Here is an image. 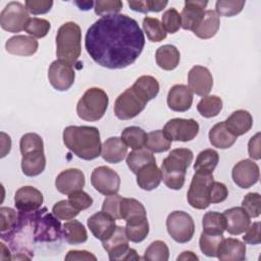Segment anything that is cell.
<instances>
[{
    "label": "cell",
    "instance_id": "cell-35",
    "mask_svg": "<svg viewBox=\"0 0 261 261\" xmlns=\"http://www.w3.org/2000/svg\"><path fill=\"white\" fill-rule=\"evenodd\" d=\"M144 99L149 102L154 99L159 93V83L158 81L151 75H142L136 80L132 86Z\"/></svg>",
    "mask_w": 261,
    "mask_h": 261
},
{
    "label": "cell",
    "instance_id": "cell-39",
    "mask_svg": "<svg viewBox=\"0 0 261 261\" xmlns=\"http://www.w3.org/2000/svg\"><path fill=\"white\" fill-rule=\"evenodd\" d=\"M121 139L127 148L129 147L133 150H137L145 146L147 134L139 126H127L122 130Z\"/></svg>",
    "mask_w": 261,
    "mask_h": 261
},
{
    "label": "cell",
    "instance_id": "cell-45",
    "mask_svg": "<svg viewBox=\"0 0 261 261\" xmlns=\"http://www.w3.org/2000/svg\"><path fill=\"white\" fill-rule=\"evenodd\" d=\"M245 6V1L219 0L215 3V12L222 16H233L239 14Z\"/></svg>",
    "mask_w": 261,
    "mask_h": 261
},
{
    "label": "cell",
    "instance_id": "cell-4",
    "mask_svg": "<svg viewBox=\"0 0 261 261\" xmlns=\"http://www.w3.org/2000/svg\"><path fill=\"white\" fill-rule=\"evenodd\" d=\"M19 149L22 155L21 170L27 176H37L46 167L44 143L42 138L35 133L23 135L19 142Z\"/></svg>",
    "mask_w": 261,
    "mask_h": 261
},
{
    "label": "cell",
    "instance_id": "cell-36",
    "mask_svg": "<svg viewBox=\"0 0 261 261\" xmlns=\"http://www.w3.org/2000/svg\"><path fill=\"white\" fill-rule=\"evenodd\" d=\"M203 231L209 234H223L226 222L225 217L223 213L215 212V211H209L204 214L203 220Z\"/></svg>",
    "mask_w": 261,
    "mask_h": 261
},
{
    "label": "cell",
    "instance_id": "cell-53",
    "mask_svg": "<svg viewBox=\"0 0 261 261\" xmlns=\"http://www.w3.org/2000/svg\"><path fill=\"white\" fill-rule=\"evenodd\" d=\"M122 197L114 194L110 195L103 201L102 211L112 216L114 219H120V203Z\"/></svg>",
    "mask_w": 261,
    "mask_h": 261
},
{
    "label": "cell",
    "instance_id": "cell-57",
    "mask_svg": "<svg viewBox=\"0 0 261 261\" xmlns=\"http://www.w3.org/2000/svg\"><path fill=\"white\" fill-rule=\"evenodd\" d=\"M243 240L245 243L250 245H259L261 243V234H260V222L256 221L253 224H250L247 228Z\"/></svg>",
    "mask_w": 261,
    "mask_h": 261
},
{
    "label": "cell",
    "instance_id": "cell-14",
    "mask_svg": "<svg viewBox=\"0 0 261 261\" xmlns=\"http://www.w3.org/2000/svg\"><path fill=\"white\" fill-rule=\"evenodd\" d=\"M91 184L100 194L110 196L117 194L120 188V177L108 166H98L91 174Z\"/></svg>",
    "mask_w": 261,
    "mask_h": 261
},
{
    "label": "cell",
    "instance_id": "cell-9",
    "mask_svg": "<svg viewBox=\"0 0 261 261\" xmlns=\"http://www.w3.org/2000/svg\"><path fill=\"white\" fill-rule=\"evenodd\" d=\"M63 237L61 223L54 214L46 208L38 209L35 216V240L36 242H56Z\"/></svg>",
    "mask_w": 261,
    "mask_h": 261
},
{
    "label": "cell",
    "instance_id": "cell-3",
    "mask_svg": "<svg viewBox=\"0 0 261 261\" xmlns=\"http://www.w3.org/2000/svg\"><path fill=\"white\" fill-rule=\"evenodd\" d=\"M193 152L188 148L171 150L161 164L162 180L171 190H180L185 185L187 169L193 161Z\"/></svg>",
    "mask_w": 261,
    "mask_h": 261
},
{
    "label": "cell",
    "instance_id": "cell-60",
    "mask_svg": "<svg viewBox=\"0 0 261 261\" xmlns=\"http://www.w3.org/2000/svg\"><path fill=\"white\" fill-rule=\"evenodd\" d=\"M1 138H2V153L1 157H4L7 153H9L11 149V140L10 137L7 136L5 133H1Z\"/></svg>",
    "mask_w": 261,
    "mask_h": 261
},
{
    "label": "cell",
    "instance_id": "cell-41",
    "mask_svg": "<svg viewBox=\"0 0 261 261\" xmlns=\"http://www.w3.org/2000/svg\"><path fill=\"white\" fill-rule=\"evenodd\" d=\"M143 30L151 42H161L167 36L162 23L156 17L146 16L143 19Z\"/></svg>",
    "mask_w": 261,
    "mask_h": 261
},
{
    "label": "cell",
    "instance_id": "cell-51",
    "mask_svg": "<svg viewBox=\"0 0 261 261\" xmlns=\"http://www.w3.org/2000/svg\"><path fill=\"white\" fill-rule=\"evenodd\" d=\"M52 213L59 220H70L73 219L80 211L76 210L68 200H61L53 206Z\"/></svg>",
    "mask_w": 261,
    "mask_h": 261
},
{
    "label": "cell",
    "instance_id": "cell-61",
    "mask_svg": "<svg viewBox=\"0 0 261 261\" xmlns=\"http://www.w3.org/2000/svg\"><path fill=\"white\" fill-rule=\"evenodd\" d=\"M178 261L179 260H198V256L195 255L193 252L191 251H185L182 252L177 258H176Z\"/></svg>",
    "mask_w": 261,
    "mask_h": 261
},
{
    "label": "cell",
    "instance_id": "cell-26",
    "mask_svg": "<svg viewBox=\"0 0 261 261\" xmlns=\"http://www.w3.org/2000/svg\"><path fill=\"white\" fill-rule=\"evenodd\" d=\"M120 219L126 224H137L147 220V212L144 205L134 198H122L120 203Z\"/></svg>",
    "mask_w": 261,
    "mask_h": 261
},
{
    "label": "cell",
    "instance_id": "cell-49",
    "mask_svg": "<svg viewBox=\"0 0 261 261\" xmlns=\"http://www.w3.org/2000/svg\"><path fill=\"white\" fill-rule=\"evenodd\" d=\"M242 208L247 212V214L252 217L256 218L261 213V197L258 193H248L243 201H242Z\"/></svg>",
    "mask_w": 261,
    "mask_h": 261
},
{
    "label": "cell",
    "instance_id": "cell-44",
    "mask_svg": "<svg viewBox=\"0 0 261 261\" xmlns=\"http://www.w3.org/2000/svg\"><path fill=\"white\" fill-rule=\"evenodd\" d=\"M51 29V23L44 18L31 17L25 23L24 31L33 38H44Z\"/></svg>",
    "mask_w": 261,
    "mask_h": 261
},
{
    "label": "cell",
    "instance_id": "cell-33",
    "mask_svg": "<svg viewBox=\"0 0 261 261\" xmlns=\"http://www.w3.org/2000/svg\"><path fill=\"white\" fill-rule=\"evenodd\" d=\"M63 239L70 245H79L87 242L88 233L84 224L77 220H69L62 226Z\"/></svg>",
    "mask_w": 261,
    "mask_h": 261
},
{
    "label": "cell",
    "instance_id": "cell-62",
    "mask_svg": "<svg viewBox=\"0 0 261 261\" xmlns=\"http://www.w3.org/2000/svg\"><path fill=\"white\" fill-rule=\"evenodd\" d=\"M74 4L77 5L79 8L82 10H89L95 5V2H93V1H82V2L75 1Z\"/></svg>",
    "mask_w": 261,
    "mask_h": 261
},
{
    "label": "cell",
    "instance_id": "cell-2",
    "mask_svg": "<svg viewBox=\"0 0 261 261\" xmlns=\"http://www.w3.org/2000/svg\"><path fill=\"white\" fill-rule=\"evenodd\" d=\"M62 137L65 147L81 159L93 160L101 155L100 133L95 126L69 125Z\"/></svg>",
    "mask_w": 261,
    "mask_h": 261
},
{
    "label": "cell",
    "instance_id": "cell-5",
    "mask_svg": "<svg viewBox=\"0 0 261 261\" xmlns=\"http://www.w3.org/2000/svg\"><path fill=\"white\" fill-rule=\"evenodd\" d=\"M82 52V31L77 23L67 21L57 31L56 56L74 64Z\"/></svg>",
    "mask_w": 261,
    "mask_h": 261
},
{
    "label": "cell",
    "instance_id": "cell-28",
    "mask_svg": "<svg viewBox=\"0 0 261 261\" xmlns=\"http://www.w3.org/2000/svg\"><path fill=\"white\" fill-rule=\"evenodd\" d=\"M225 126L236 137L243 136L248 133L253 125V117L247 110L233 111L224 121Z\"/></svg>",
    "mask_w": 261,
    "mask_h": 261
},
{
    "label": "cell",
    "instance_id": "cell-34",
    "mask_svg": "<svg viewBox=\"0 0 261 261\" xmlns=\"http://www.w3.org/2000/svg\"><path fill=\"white\" fill-rule=\"evenodd\" d=\"M153 162H156L153 153L144 147L141 149L133 150L126 156V164L130 171H133L135 174H137L141 168Z\"/></svg>",
    "mask_w": 261,
    "mask_h": 261
},
{
    "label": "cell",
    "instance_id": "cell-16",
    "mask_svg": "<svg viewBox=\"0 0 261 261\" xmlns=\"http://www.w3.org/2000/svg\"><path fill=\"white\" fill-rule=\"evenodd\" d=\"M231 176L233 182L242 189H248L259 180L260 170L257 163L250 159L239 161L232 168Z\"/></svg>",
    "mask_w": 261,
    "mask_h": 261
},
{
    "label": "cell",
    "instance_id": "cell-29",
    "mask_svg": "<svg viewBox=\"0 0 261 261\" xmlns=\"http://www.w3.org/2000/svg\"><path fill=\"white\" fill-rule=\"evenodd\" d=\"M161 180V170L156 162L144 166L137 173V184L144 191H152L158 188Z\"/></svg>",
    "mask_w": 261,
    "mask_h": 261
},
{
    "label": "cell",
    "instance_id": "cell-55",
    "mask_svg": "<svg viewBox=\"0 0 261 261\" xmlns=\"http://www.w3.org/2000/svg\"><path fill=\"white\" fill-rule=\"evenodd\" d=\"M24 6L27 10L34 14H45L49 12L53 6V1H46V0H27L24 2Z\"/></svg>",
    "mask_w": 261,
    "mask_h": 261
},
{
    "label": "cell",
    "instance_id": "cell-22",
    "mask_svg": "<svg viewBox=\"0 0 261 261\" xmlns=\"http://www.w3.org/2000/svg\"><path fill=\"white\" fill-rule=\"evenodd\" d=\"M193 103V93L186 85H174L167 95L168 107L176 112L189 110Z\"/></svg>",
    "mask_w": 261,
    "mask_h": 261
},
{
    "label": "cell",
    "instance_id": "cell-46",
    "mask_svg": "<svg viewBox=\"0 0 261 261\" xmlns=\"http://www.w3.org/2000/svg\"><path fill=\"white\" fill-rule=\"evenodd\" d=\"M128 6L132 10L147 13V12H159L163 10L168 4L167 1H155V0H146V1H127Z\"/></svg>",
    "mask_w": 261,
    "mask_h": 261
},
{
    "label": "cell",
    "instance_id": "cell-23",
    "mask_svg": "<svg viewBox=\"0 0 261 261\" xmlns=\"http://www.w3.org/2000/svg\"><path fill=\"white\" fill-rule=\"evenodd\" d=\"M223 215L226 222L225 230L232 236L245 232L251 224V217L242 207L229 208L223 212Z\"/></svg>",
    "mask_w": 261,
    "mask_h": 261
},
{
    "label": "cell",
    "instance_id": "cell-15",
    "mask_svg": "<svg viewBox=\"0 0 261 261\" xmlns=\"http://www.w3.org/2000/svg\"><path fill=\"white\" fill-rule=\"evenodd\" d=\"M48 79L55 90L60 92L68 90L75 79L72 64L61 59L53 61L48 69Z\"/></svg>",
    "mask_w": 261,
    "mask_h": 261
},
{
    "label": "cell",
    "instance_id": "cell-54",
    "mask_svg": "<svg viewBox=\"0 0 261 261\" xmlns=\"http://www.w3.org/2000/svg\"><path fill=\"white\" fill-rule=\"evenodd\" d=\"M69 203L79 211L86 210L93 204V199L89 194L84 192L83 190L75 191L68 195Z\"/></svg>",
    "mask_w": 261,
    "mask_h": 261
},
{
    "label": "cell",
    "instance_id": "cell-6",
    "mask_svg": "<svg viewBox=\"0 0 261 261\" xmlns=\"http://www.w3.org/2000/svg\"><path fill=\"white\" fill-rule=\"evenodd\" d=\"M109 99L106 92L100 88L88 89L76 104L77 116L86 121L101 119L108 107Z\"/></svg>",
    "mask_w": 261,
    "mask_h": 261
},
{
    "label": "cell",
    "instance_id": "cell-40",
    "mask_svg": "<svg viewBox=\"0 0 261 261\" xmlns=\"http://www.w3.org/2000/svg\"><path fill=\"white\" fill-rule=\"evenodd\" d=\"M219 161V155L218 153L213 149H205L201 151L197 158L196 162L194 164L195 171L201 170V171H207L212 172L217 166V163Z\"/></svg>",
    "mask_w": 261,
    "mask_h": 261
},
{
    "label": "cell",
    "instance_id": "cell-30",
    "mask_svg": "<svg viewBox=\"0 0 261 261\" xmlns=\"http://www.w3.org/2000/svg\"><path fill=\"white\" fill-rule=\"evenodd\" d=\"M157 65L164 70H173L177 67L180 60L178 49L170 44L160 46L155 54Z\"/></svg>",
    "mask_w": 261,
    "mask_h": 261
},
{
    "label": "cell",
    "instance_id": "cell-20",
    "mask_svg": "<svg viewBox=\"0 0 261 261\" xmlns=\"http://www.w3.org/2000/svg\"><path fill=\"white\" fill-rule=\"evenodd\" d=\"M207 4V1L200 0L185 1V6L180 13L181 28L184 30L194 32V30L199 25L205 14V8Z\"/></svg>",
    "mask_w": 261,
    "mask_h": 261
},
{
    "label": "cell",
    "instance_id": "cell-38",
    "mask_svg": "<svg viewBox=\"0 0 261 261\" xmlns=\"http://www.w3.org/2000/svg\"><path fill=\"white\" fill-rule=\"evenodd\" d=\"M222 105L223 103L220 97L216 95H207L199 101L197 110L203 117L210 118L219 114L222 109Z\"/></svg>",
    "mask_w": 261,
    "mask_h": 261
},
{
    "label": "cell",
    "instance_id": "cell-56",
    "mask_svg": "<svg viewBox=\"0 0 261 261\" xmlns=\"http://www.w3.org/2000/svg\"><path fill=\"white\" fill-rule=\"evenodd\" d=\"M228 196V190L226 186L222 182L219 181H213L211 187H210V192H209V200L210 204H217L221 203L226 200Z\"/></svg>",
    "mask_w": 261,
    "mask_h": 261
},
{
    "label": "cell",
    "instance_id": "cell-37",
    "mask_svg": "<svg viewBox=\"0 0 261 261\" xmlns=\"http://www.w3.org/2000/svg\"><path fill=\"white\" fill-rule=\"evenodd\" d=\"M171 142L163 130L157 129L147 134L145 147L152 153H161L170 149Z\"/></svg>",
    "mask_w": 261,
    "mask_h": 261
},
{
    "label": "cell",
    "instance_id": "cell-19",
    "mask_svg": "<svg viewBox=\"0 0 261 261\" xmlns=\"http://www.w3.org/2000/svg\"><path fill=\"white\" fill-rule=\"evenodd\" d=\"M55 187L58 192L64 195H69L75 191L83 190L85 187V174L77 168L65 169L57 175Z\"/></svg>",
    "mask_w": 261,
    "mask_h": 261
},
{
    "label": "cell",
    "instance_id": "cell-27",
    "mask_svg": "<svg viewBox=\"0 0 261 261\" xmlns=\"http://www.w3.org/2000/svg\"><path fill=\"white\" fill-rule=\"evenodd\" d=\"M127 155V146L124 144L121 138L111 137L107 139L101 150L102 158L108 163H119Z\"/></svg>",
    "mask_w": 261,
    "mask_h": 261
},
{
    "label": "cell",
    "instance_id": "cell-8",
    "mask_svg": "<svg viewBox=\"0 0 261 261\" xmlns=\"http://www.w3.org/2000/svg\"><path fill=\"white\" fill-rule=\"evenodd\" d=\"M214 181L213 173L207 171H195L193 175L187 199L188 203L195 209L203 210L210 205L209 192L212 182Z\"/></svg>",
    "mask_w": 261,
    "mask_h": 261
},
{
    "label": "cell",
    "instance_id": "cell-10",
    "mask_svg": "<svg viewBox=\"0 0 261 261\" xmlns=\"http://www.w3.org/2000/svg\"><path fill=\"white\" fill-rule=\"evenodd\" d=\"M147 103V100L130 87L116 98L114 103V114L121 120L132 119L145 109Z\"/></svg>",
    "mask_w": 261,
    "mask_h": 261
},
{
    "label": "cell",
    "instance_id": "cell-7",
    "mask_svg": "<svg viewBox=\"0 0 261 261\" xmlns=\"http://www.w3.org/2000/svg\"><path fill=\"white\" fill-rule=\"evenodd\" d=\"M128 241L125 227L116 225L113 232L106 240L102 241V246L108 253L109 260H140L141 258L137 254V251L128 247Z\"/></svg>",
    "mask_w": 261,
    "mask_h": 261
},
{
    "label": "cell",
    "instance_id": "cell-21",
    "mask_svg": "<svg viewBox=\"0 0 261 261\" xmlns=\"http://www.w3.org/2000/svg\"><path fill=\"white\" fill-rule=\"evenodd\" d=\"M115 219L104 211L96 212L88 219V227L93 236L101 242L106 240L115 229Z\"/></svg>",
    "mask_w": 261,
    "mask_h": 261
},
{
    "label": "cell",
    "instance_id": "cell-59",
    "mask_svg": "<svg viewBox=\"0 0 261 261\" xmlns=\"http://www.w3.org/2000/svg\"><path fill=\"white\" fill-rule=\"evenodd\" d=\"M65 260H94L96 261L97 258L92 253L82 250H70L65 256Z\"/></svg>",
    "mask_w": 261,
    "mask_h": 261
},
{
    "label": "cell",
    "instance_id": "cell-50",
    "mask_svg": "<svg viewBox=\"0 0 261 261\" xmlns=\"http://www.w3.org/2000/svg\"><path fill=\"white\" fill-rule=\"evenodd\" d=\"M125 232L128 240L133 243H140L144 241L149 233L148 219L137 224H126Z\"/></svg>",
    "mask_w": 261,
    "mask_h": 261
},
{
    "label": "cell",
    "instance_id": "cell-42",
    "mask_svg": "<svg viewBox=\"0 0 261 261\" xmlns=\"http://www.w3.org/2000/svg\"><path fill=\"white\" fill-rule=\"evenodd\" d=\"M169 258V249L167 245L160 240L154 241L145 250L143 259L147 261H167Z\"/></svg>",
    "mask_w": 261,
    "mask_h": 261
},
{
    "label": "cell",
    "instance_id": "cell-52",
    "mask_svg": "<svg viewBox=\"0 0 261 261\" xmlns=\"http://www.w3.org/2000/svg\"><path fill=\"white\" fill-rule=\"evenodd\" d=\"M0 215H1L0 231H1V234H4L9 232L15 226L18 215L12 208H9V207H1Z\"/></svg>",
    "mask_w": 261,
    "mask_h": 261
},
{
    "label": "cell",
    "instance_id": "cell-48",
    "mask_svg": "<svg viewBox=\"0 0 261 261\" xmlns=\"http://www.w3.org/2000/svg\"><path fill=\"white\" fill-rule=\"evenodd\" d=\"M161 23L166 33L174 34L181 27L180 14L175 8H169L163 13Z\"/></svg>",
    "mask_w": 261,
    "mask_h": 261
},
{
    "label": "cell",
    "instance_id": "cell-17",
    "mask_svg": "<svg viewBox=\"0 0 261 261\" xmlns=\"http://www.w3.org/2000/svg\"><path fill=\"white\" fill-rule=\"evenodd\" d=\"M188 84L192 93L205 97L212 90L213 76L207 67L195 65L188 73Z\"/></svg>",
    "mask_w": 261,
    "mask_h": 261
},
{
    "label": "cell",
    "instance_id": "cell-11",
    "mask_svg": "<svg viewBox=\"0 0 261 261\" xmlns=\"http://www.w3.org/2000/svg\"><path fill=\"white\" fill-rule=\"evenodd\" d=\"M166 228L169 236L179 244L188 243L195 232V223L190 214L185 211H173L166 219Z\"/></svg>",
    "mask_w": 261,
    "mask_h": 261
},
{
    "label": "cell",
    "instance_id": "cell-18",
    "mask_svg": "<svg viewBox=\"0 0 261 261\" xmlns=\"http://www.w3.org/2000/svg\"><path fill=\"white\" fill-rule=\"evenodd\" d=\"M43 201L42 193L32 186L19 188L14 195V205L18 211L22 212H32L40 209Z\"/></svg>",
    "mask_w": 261,
    "mask_h": 261
},
{
    "label": "cell",
    "instance_id": "cell-58",
    "mask_svg": "<svg viewBox=\"0 0 261 261\" xmlns=\"http://www.w3.org/2000/svg\"><path fill=\"white\" fill-rule=\"evenodd\" d=\"M248 152L249 156L252 159L259 160L260 159V133H257L253 136L248 143Z\"/></svg>",
    "mask_w": 261,
    "mask_h": 261
},
{
    "label": "cell",
    "instance_id": "cell-25",
    "mask_svg": "<svg viewBox=\"0 0 261 261\" xmlns=\"http://www.w3.org/2000/svg\"><path fill=\"white\" fill-rule=\"evenodd\" d=\"M216 257L221 261H243L246 259V245L234 238L223 239Z\"/></svg>",
    "mask_w": 261,
    "mask_h": 261
},
{
    "label": "cell",
    "instance_id": "cell-24",
    "mask_svg": "<svg viewBox=\"0 0 261 261\" xmlns=\"http://www.w3.org/2000/svg\"><path fill=\"white\" fill-rule=\"evenodd\" d=\"M39 47L38 41L31 36L16 35L6 41V51L12 55L17 56H32Z\"/></svg>",
    "mask_w": 261,
    "mask_h": 261
},
{
    "label": "cell",
    "instance_id": "cell-1",
    "mask_svg": "<svg viewBox=\"0 0 261 261\" xmlns=\"http://www.w3.org/2000/svg\"><path fill=\"white\" fill-rule=\"evenodd\" d=\"M144 46V33L137 20L120 13L96 20L85 38L90 57L98 65L109 69H121L133 64Z\"/></svg>",
    "mask_w": 261,
    "mask_h": 261
},
{
    "label": "cell",
    "instance_id": "cell-32",
    "mask_svg": "<svg viewBox=\"0 0 261 261\" xmlns=\"http://www.w3.org/2000/svg\"><path fill=\"white\" fill-rule=\"evenodd\" d=\"M219 25V15L214 10H206L201 22L194 30V34L200 39H210L216 35Z\"/></svg>",
    "mask_w": 261,
    "mask_h": 261
},
{
    "label": "cell",
    "instance_id": "cell-31",
    "mask_svg": "<svg viewBox=\"0 0 261 261\" xmlns=\"http://www.w3.org/2000/svg\"><path fill=\"white\" fill-rule=\"evenodd\" d=\"M238 137L231 134L225 126L224 121L216 123L209 130V141L213 147L218 149L230 148L237 141Z\"/></svg>",
    "mask_w": 261,
    "mask_h": 261
},
{
    "label": "cell",
    "instance_id": "cell-47",
    "mask_svg": "<svg viewBox=\"0 0 261 261\" xmlns=\"http://www.w3.org/2000/svg\"><path fill=\"white\" fill-rule=\"evenodd\" d=\"M123 4L120 0H98L95 2V13L100 16L118 14Z\"/></svg>",
    "mask_w": 261,
    "mask_h": 261
},
{
    "label": "cell",
    "instance_id": "cell-13",
    "mask_svg": "<svg viewBox=\"0 0 261 261\" xmlns=\"http://www.w3.org/2000/svg\"><path fill=\"white\" fill-rule=\"evenodd\" d=\"M162 130L171 141L189 142L198 135L199 123L193 118H172L165 123Z\"/></svg>",
    "mask_w": 261,
    "mask_h": 261
},
{
    "label": "cell",
    "instance_id": "cell-43",
    "mask_svg": "<svg viewBox=\"0 0 261 261\" xmlns=\"http://www.w3.org/2000/svg\"><path fill=\"white\" fill-rule=\"evenodd\" d=\"M223 239V234H209L203 231L199 240L200 250L208 257H216L218 247Z\"/></svg>",
    "mask_w": 261,
    "mask_h": 261
},
{
    "label": "cell",
    "instance_id": "cell-12",
    "mask_svg": "<svg viewBox=\"0 0 261 261\" xmlns=\"http://www.w3.org/2000/svg\"><path fill=\"white\" fill-rule=\"evenodd\" d=\"M29 19V11L25 6L16 1L9 2L0 14L1 28L9 33H19L24 30Z\"/></svg>",
    "mask_w": 261,
    "mask_h": 261
}]
</instances>
